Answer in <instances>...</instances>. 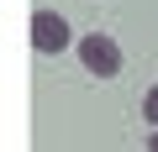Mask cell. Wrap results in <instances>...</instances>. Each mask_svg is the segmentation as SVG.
I'll list each match as a JSON object with an SVG mask.
<instances>
[{
	"label": "cell",
	"instance_id": "cell-4",
	"mask_svg": "<svg viewBox=\"0 0 158 152\" xmlns=\"http://www.w3.org/2000/svg\"><path fill=\"white\" fill-rule=\"evenodd\" d=\"M148 152H158V126H153V136H148Z\"/></svg>",
	"mask_w": 158,
	"mask_h": 152
},
{
	"label": "cell",
	"instance_id": "cell-2",
	"mask_svg": "<svg viewBox=\"0 0 158 152\" xmlns=\"http://www.w3.org/2000/svg\"><path fill=\"white\" fill-rule=\"evenodd\" d=\"M69 42H74V32H69V21L58 11H37L32 16V47L37 53H63Z\"/></svg>",
	"mask_w": 158,
	"mask_h": 152
},
{
	"label": "cell",
	"instance_id": "cell-3",
	"mask_svg": "<svg viewBox=\"0 0 158 152\" xmlns=\"http://www.w3.org/2000/svg\"><path fill=\"white\" fill-rule=\"evenodd\" d=\"M142 121H148V126H158V84L142 95Z\"/></svg>",
	"mask_w": 158,
	"mask_h": 152
},
{
	"label": "cell",
	"instance_id": "cell-1",
	"mask_svg": "<svg viewBox=\"0 0 158 152\" xmlns=\"http://www.w3.org/2000/svg\"><path fill=\"white\" fill-rule=\"evenodd\" d=\"M79 63H85L95 79H116V73H121V47H116V37L85 32V37H79Z\"/></svg>",
	"mask_w": 158,
	"mask_h": 152
}]
</instances>
